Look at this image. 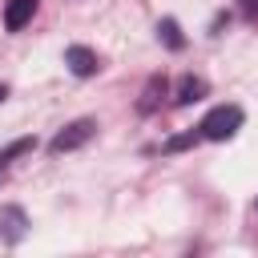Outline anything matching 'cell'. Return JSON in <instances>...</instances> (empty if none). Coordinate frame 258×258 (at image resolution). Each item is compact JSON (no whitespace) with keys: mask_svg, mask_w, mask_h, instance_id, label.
<instances>
[{"mask_svg":"<svg viewBox=\"0 0 258 258\" xmlns=\"http://www.w3.org/2000/svg\"><path fill=\"white\" fill-rule=\"evenodd\" d=\"M242 117H246V113H242L238 105H218V109H210V113L202 117L198 129H202L206 141H226V137H234V133L242 129Z\"/></svg>","mask_w":258,"mask_h":258,"instance_id":"6da1fadb","label":"cell"},{"mask_svg":"<svg viewBox=\"0 0 258 258\" xmlns=\"http://www.w3.org/2000/svg\"><path fill=\"white\" fill-rule=\"evenodd\" d=\"M93 133H97V121H93V117H77V121H69V125L48 141V149H52V153H73V149H81Z\"/></svg>","mask_w":258,"mask_h":258,"instance_id":"7a4b0ae2","label":"cell"},{"mask_svg":"<svg viewBox=\"0 0 258 258\" xmlns=\"http://www.w3.org/2000/svg\"><path fill=\"white\" fill-rule=\"evenodd\" d=\"M24 234H28V214H24L20 206H4V210H0V242L16 246Z\"/></svg>","mask_w":258,"mask_h":258,"instance_id":"3957f363","label":"cell"},{"mask_svg":"<svg viewBox=\"0 0 258 258\" xmlns=\"http://www.w3.org/2000/svg\"><path fill=\"white\" fill-rule=\"evenodd\" d=\"M64 64H69L77 77H93V73L101 69L97 52H93V48H85V44H69V48H64Z\"/></svg>","mask_w":258,"mask_h":258,"instance_id":"277c9868","label":"cell"},{"mask_svg":"<svg viewBox=\"0 0 258 258\" xmlns=\"http://www.w3.org/2000/svg\"><path fill=\"white\" fill-rule=\"evenodd\" d=\"M32 12H36V0H8V8H4V28H8V32H20V28L32 20Z\"/></svg>","mask_w":258,"mask_h":258,"instance_id":"5b68a950","label":"cell"},{"mask_svg":"<svg viewBox=\"0 0 258 258\" xmlns=\"http://www.w3.org/2000/svg\"><path fill=\"white\" fill-rule=\"evenodd\" d=\"M206 89H210V85H206L202 77H181V81H177L173 101H177V105H194V101H202V97H206Z\"/></svg>","mask_w":258,"mask_h":258,"instance_id":"8992f818","label":"cell"},{"mask_svg":"<svg viewBox=\"0 0 258 258\" xmlns=\"http://www.w3.org/2000/svg\"><path fill=\"white\" fill-rule=\"evenodd\" d=\"M157 40L165 44V48H185V36H181V24L173 20V16H165V20H157Z\"/></svg>","mask_w":258,"mask_h":258,"instance_id":"52a82bcc","label":"cell"},{"mask_svg":"<svg viewBox=\"0 0 258 258\" xmlns=\"http://www.w3.org/2000/svg\"><path fill=\"white\" fill-rule=\"evenodd\" d=\"M161 97H165V77H149V81H145V89H141V101H137V109H141V113H153Z\"/></svg>","mask_w":258,"mask_h":258,"instance_id":"ba28073f","label":"cell"},{"mask_svg":"<svg viewBox=\"0 0 258 258\" xmlns=\"http://www.w3.org/2000/svg\"><path fill=\"white\" fill-rule=\"evenodd\" d=\"M28 149H36V141H32V137H20V141L4 145V149H0V165H8L12 157H20V153H28Z\"/></svg>","mask_w":258,"mask_h":258,"instance_id":"9c48e42d","label":"cell"},{"mask_svg":"<svg viewBox=\"0 0 258 258\" xmlns=\"http://www.w3.org/2000/svg\"><path fill=\"white\" fill-rule=\"evenodd\" d=\"M198 137H202V133H181V137H169V141H165V153H177V149H189V145H194Z\"/></svg>","mask_w":258,"mask_h":258,"instance_id":"30bf717a","label":"cell"},{"mask_svg":"<svg viewBox=\"0 0 258 258\" xmlns=\"http://www.w3.org/2000/svg\"><path fill=\"white\" fill-rule=\"evenodd\" d=\"M4 97H8V89H4V85H0V101H4Z\"/></svg>","mask_w":258,"mask_h":258,"instance_id":"8fae6325","label":"cell"}]
</instances>
